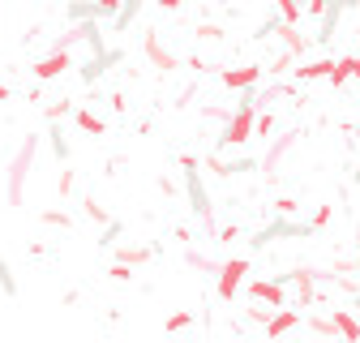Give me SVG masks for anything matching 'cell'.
Wrapping results in <instances>:
<instances>
[{
    "instance_id": "cell-1",
    "label": "cell",
    "mask_w": 360,
    "mask_h": 343,
    "mask_svg": "<svg viewBox=\"0 0 360 343\" xmlns=\"http://www.w3.org/2000/svg\"><path fill=\"white\" fill-rule=\"evenodd\" d=\"M253 116H257V95H253V86L240 95V108L232 112V120H228V129L219 134V146L223 150H240L249 138H253Z\"/></svg>"
},
{
    "instance_id": "cell-2",
    "label": "cell",
    "mask_w": 360,
    "mask_h": 343,
    "mask_svg": "<svg viewBox=\"0 0 360 343\" xmlns=\"http://www.w3.org/2000/svg\"><path fill=\"white\" fill-rule=\"evenodd\" d=\"M34 155H39V138L30 134L22 146H18V155H13V163H9V185H5V198H9V206H22V189H26V176H30V167H34Z\"/></svg>"
},
{
    "instance_id": "cell-3",
    "label": "cell",
    "mask_w": 360,
    "mask_h": 343,
    "mask_svg": "<svg viewBox=\"0 0 360 343\" xmlns=\"http://www.w3.org/2000/svg\"><path fill=\"white\" fill-rule=\"evenodd\" d=\"M180 167H185V193H189V206H193V214L210 228V193H206V185H202V172H198V155H180Z\"/></svg>"
},
{
    "instance_id": "cell-4",
    "label": "cell",
    "mask_w": 360,
    "mask_h": 343,
    "mask_svg": "<svg viewBox=\"0 0 360 343\" xmlns=\"http://www.w3.org/2000/svg\"><path fill=\"white\" fill-rule=\"evenodd\" d=\"M249 271H253L249 257H228V262H219V271H214V292H219V300H236L240 287H245V279H249Z\"/></svg>"
},
{
    "instance_id": "cell-5",
    "label": "cell",
    "mask_w": 360,
    "mask_h": 343,
    "mask_svg": "<svg viewBox=\"0 0 360 343\" xmlns=\"http://www.w3.org/2000/svg\"><path fill=\"white\" fill-rule=\"evenodd\" d=\"M245 296L253 300V305H270V309L292 305V300H288V283H283V279H245Z\"/></svg>"
},
{
    "instance_id": "cell-6",
    "label": "cell",
    "mask_w": 360,
    "mask_h": 343,
    "mask_svg": "<svg viewBox=\"0 0 360 343\" xmlns=\"http://www.w3.org/2000/svg\"><path fill=\"white\" fill-rule=\"evenodd\" d=\"M313 232V224H288V219H275V224H266L249 245H253V253H262L266 245H275V240H300V236H309Z\"/></svg>"
},
{
    "instance_id": "cell-7",
    "label": "cell",
    "mask_w": 360,
    "mask_h": 343,
    "mask_svg": "<svg viewBox=\"0 0 360 343\" xmlns=\"http://www.w3.org/2000/svg\"><path fill=\"white\" fill-rule=\"evenodd\" d=\"M69 69H77L73 65V52H65V48H52L48 56H43V60H34V82H56L60 73H69Z\"/></svg>"
},
{
    "instance_id": "cell-8",
    "label": "cell",
    "mask_w": 360,
    "mask_h": 343,
    "mask_svg": "<svg viewBox=\"0 0 360 343\" xmlns=\"http://www.w3.org/2000/svg\"><path fill=\"white\" fill-rule=\"evenodd\" d=\"M112 65H120V52H116V48H108V52H95V56H90L86 65H77V77H82L86 86H95V82H99V77H103Z\"/></svg>"
},
{
    "instance_id": "cell-9",
    "label": "cell",
    "mask_w": 360,
    "mask_h": 343,
    "mask_svg": "<svg viewBox=\"0 0 360 343\" xmlns=\"http://www.w3.org/2000/svg\"><path fill=\"white\" fill-rule=\"evenodd\" d=\"M266 69L262 65H245V69H223V86H228V91H249V86L262 77Z\"/></svg>"
},
{
    "instance_id": "cell-10",
    "label": "cell",
    "mask_w": 360,
    "mask_h": 343,
    "mask_svg": "<svg viewBox=\"0 0 360 343\" xmlns=\"http://www.w3.org/2000/svg\"><path fill=\"white\" fill-rule=\"evenodd\" d=\"M206 163L219 172V176H240V172H253V167H257V159H253V155H240V159H214V155H210Z\"/></svg>"
},
{
    "instance_id": "cell-11",
    "label": "cell",
    "mask_w": 360,
    "mask_h": 343,
    "mask_svg": "<svg viewBox=\"0 0 360 343\" xmlns=\"http://www.w3.org/2000/svg\"><path fill=\"white\" fill-rule=\"evenodd\" d=\"M73 124L82 129V134H90V138H103V134H108V120L95 116L90 108H73Z\"/></svg>"
},
{
    "instance_id": "cell-12",
    "label": "cell",
    "mask_w": 360,
    "mask_h": 343,
    "mask_svg": "<svg viewBox=\"0 0 360 343\" xmlns=\"http://www.w3.org/2000/svg\"><path fill=\"white\" fill-rule=\"evenodd\" d=\"M142 48H146V56H150L159 69H176V65H180V56L163 48V43H159V34H146V39H142Z\"/></svg>"
},
{
    "instance_id": "cell-13",
    "label": "cell",
    "mask_w": 360,
    "mask_h": 343,
    "mask_svg": "<svg viewBox=\"0 0 360 343\" xmlns=\"http://www.w3.org/2000/svg\"><path fill=\"white\" fill-rule=\"evenodd\" d=\"M300 322H304V318H300V313H296L292 305H283L279 313H266V330H270V335H283V330H296Z\"/></svg>"
},
{
    "instance_id": "cell-14",
    "label": "cell",
    "mask_w": 360,
    "mask_h": 343,
    "mask_svg": "<svg viewBox=\"0 0 360 343\" xmlns=\"http://www.w3.org/2000/svg\"><path fill=\"white\" fill-rule=\"evenodd\" d=\"M326 322H330V330H335V335L360 339V318H352L347 309H330V318H326Z\"/></svg>"
},
{
    "instance_id": "cell-15",
    "label": "cell",
    "mask_w": 360,
    "mask_h": 343,
    "mask_svg": "<svg viewBox=\"0 0 360 343\" xmlns=\"http://www.w3.org/2000/svg\"><path fill=\"white\" fill-rule=\"evenodd\" d=\"M150 257H155L150 245H124V249H116V262H129V266H142V262H150Z\"/></svg>"
},
{
    "instance_id": "cell-16",
    "label": "cell",
    "mask_w": 360,
    "mask_h": 343,
    "mask_svg": "<svg viewBox=\"0 0 360 343\" xmlns=\"http://www.w3.org/2000/svg\"><path fill=\"white\" fill-rule=\"evenodd\" d=\"M330 65H335V60H304L292 77H296V82H322V77L330 73Z\"/></svg>"
},
{
    "instance_id": "cell-17",
    "label": "cell",
    "mask_w": 360,
    "mask_h": 343,
    "mask_svg": "<svg viewBox=\"0 0 360 343\" xmlns=\"http://www.w3.org/2000/svg\"><path fill=\"white\" fill-rule=\"evenodd\" d=\"M138 9H142V0H120V13H116L108 26H112V30H129L133 18H138Z\"/></svg>"
},
{
    "instance_id": "cell-18",
    "label": "cell",
    "mask_w": 360,
    "mask_h": 343,
    "mask_svg": "<svg viewBox=\"0 0 360 343\" xmlns=\"http://www.w3.org/2000/svg\"><path fill=\"white\" fill-rule=\"evenodd\" d=\"M292 142H296V138H279L275 146H270V155L262 159V167H266V176H275V167H279V159H283V150H288Z\"/></svg>"
},
{
    "instance_id": "cell-19",
    "label": "cell",
    "mask_w": 360,
    "mask_h": 343,
    "mask_svg": "<svg viewBox=\"0 0 360 343\" xmlns=\"http://www.w3.org/2000/svg\"><path fill=\"white\" fill-rule=\"evenodd\" d=\"M275 9H279V18H283L288 26H296V22L304 18V5H300V0H275Z\"/></svg>"
},
{
    "instance_id": "cell-20",
    "label": "cell",
    "mask_w": 360,
    "mask_h": 343,
    "mask_svg": "<svg viewBox=\"0 0 360 343\" xmlns=\"http://www.w3.org/2000/svg\"><path fill=\"white\" fill-rule=\"evenodd\" d=\"M48 138H52V155H56V159L65 163V159H69V142H65V129H60V120H52Z\"/></svg>"
},
{
    "instance_id": "cell-21",
    "label": "cell",
    "mask_w": 360,
    "mask_h": 343,
    "mask_svg": "<svg viewBox=\"0 0 360 343\" xmlns=\"http://www.w3.org/2000/svg\"><path fill=\"white\" fill-rule=\"evenodd\" d=\"M86 18H99L95 0H73V5H69V22H86ZM99 22H103V18H99Z\"/></svg>"
},
{
    "instance_id": "cell-22",
    "label": "cell",
    "mask_w": 360,
    "mask_h": 343,
    "mask_svg": "<svg viewBox=\"0 0 360 343\" xmlns=\"http://www.w3.org/2000/svg\"><path fill=\"white\" fill-rule=\"evenodd\" d=\"M0 292H5L9 300L18 296V279H13V271H9V262H5V257H0Z\"/></svg>"
},
{
    "instance_id": "cell-23",
    "label": "cell",
    "mask_w": 360,
    "mask_h": 343,
    "mask_svg": "<svg viewBox=\"0 0 360 343\" xmlns=\"http://www.w3.org/2000/svg\"><path fill=\"white\" fill-rule=\"evenodd\" d=\"M82 210H86V219H95V224H108V210H103L95 198H86V202H82Z\"/></svg>"
},
{
    "instance_id": "cell-24",
    "label": "cell",
    "mask_w": 360,
    "mask_h": 343,
    "mask_svg": "<svg viewBox=\"0 0 360 343\" xmlns=\"http://www.w3.org/2000/svg\"><path fill=\"white\" fill-rule=\"evenodd\" d=\"M330 219H335V206H318V210H313V219H309V224H313V232H318V228H326Z\"/></svg>"
},
{
    "instance_id": "cell-25",
    "label": "cell",
    "mask_w": 360,
    "mask_h": 343,
    "mask_svg": "<svg viewBox=\"0 0 360 343\" xmlns=\"http://www.w3.org/2000/svg\"><path fill=\"white\" fill-rule=\"evenodd\" d=\"M185 326H193V313H172L167 322H163V330L172 335V330H185Z\"/></svg>"
},
{
    "instance_id": "cell-26",
    "label": "cell",
    "mask_w": 360,
    "mask_h": 343,
    "mask_svg": "<svg viewBox=\"0 0 360 343\" xmlns=\"http://www.w3.org/2000/svg\"><path fill=\"white\" fill-rule=\"evenodd\" d=\"M120 232H124V224H120V219H108V224H103V245H116Z\"/></svg>"
},
{
    "instance_id": "cell-27",
    "label": "cell",
    "mask_w": 360,
    "mask_h": 343,
    "mask_svg": "<svg viewBox=\"0 0 360 343\" xmlns=\"http://www.w3.org/2000/svg\"><path fill=\"white\" fill-rule=\"evenodd\" d=\"M95 9H99V18H103V22H112V18L120 13V0H95Z\"/></svg>"
},
{
    "instance_id": "cell-28",
    "label": "cell",
    "mask_w": 360,
    "mask_h": 343,
    "mask_svg": "<svg viewBox=\"0 0 360 343\" xmlns=\"http://www.w3.org/2000/svg\"><path fill=\"white\" fill-rule=\"evenodd\" d=\"M108 275H112L116 283H129V279H133V266H129V262H112V271H108Z\"/></svg>"
},
{
    "instance_id": "cell-29",
    "label": "cell",
    "mask_w": 360,
    "mask_h": 343,
    "mask_svg": "<svg viewBox=\"0 0 360 343\" xmlns=\"http://www.w3.org/2000/svg\"><path fill=\"white\" fill-rule=\"evenodd\" d=\"M39 219H43V224H52V228H69V214H60V210H43Z\"/></svg>"
},
{
    "instance_id": "cell-30",
    "label": "cell",
    "mask_w": 360,
    "mask_h": 343,
    "mask_svg": "<svg viewBox=\"0 0 360 343\" xmlns=\"http://www.w3.org/2000/svg\"><path fill=\"white\" fill-rule=\"evenodd\" d=\"M270 129H275V116H253V134H257V138H266Z\"/></svg>"
},
{
    "instance_id": "cell-31",
    "label": "cell",
    "mask_w": 360,
    "mask_h": 343,
    "mask_svg": "<svg viewBox=\"0 0 360 343\" xmlns=\"http://www.w3.org/2000/svg\"><path fill=\"white\" fill-rule=\"evenodd\" d=\"M60 116H73V103H69V99H60V103L48 108V120H60Z\"/></svg>"
},
{
    "instance_id": "cell-32",
    "label": "cell",
    "mask_w": 360,
    "mask_h": 343,
    "mask_svg": "<svg viewBox=\"0 0 360 343\" xmlns=\"http://www.w3.org/2000/svg\"><path fill=\"white\" fill-rule=\"evenodd\" d=\"M330 0H304V18H322Z\"/></svg>"
},
{
    "instance_id": "cell-33",
    "label": "cell",
    "mask_w": 360,
    "mask_h": 343,
    "mask_svg": "<svg viewBox=\"0 0 360 343\" xmlns=\"http://www.w3.org/2000/svg\"><path fill=\"white\" fill-rule=\"evenodd\" d=\"M56 193H73V172H60V181H56Z\"/></svg>"
},
{
    "instance_id": "cell-34",
    "label": "cell",
    "mask_w": 360,
    "mask_h": 343,
    "mask_svg": "<svg viewBox=\"0 0 360 343\" xmlns=\"http://www.w3.org/2000/svg\"><path fill=\"white\" fill-rule=\"evenodd\" d=\"M180 5H185V0H159V9H163V13H176Z\"/></svg>"
},
{
    "instance_id": "cell-35",
    "label": "cell",
    "mask_w": 360,
    "mask_h": 343,
    "mask_svg": "<svg viewBox=\"0 0 360 343\" xmlns=\"http://www.w3.org/2000/svg\"><path fill=\"white\" fill-rule=\"evenodd\" d=\"M352 82H360V56L352 60Z\"/></svg>"
},
{
    "instance_id": "cell-36",
    "label": "cell",
    "mask_w": 360,
    "mask_h": 343,
    "mask_svg": "<svg viewBox=\"0 0 360 343\" xmlns=\"http://www.w3.org/2000/svg\"><path fill=\"white\" fill-rule=\"evenodd\" d=\"M5 99H9V86H5V82H0V103H5Z\"/></svg>"
},
{
    "instance_id": "cell-37",
    "label": "cell",
    "mask_w": 360,
    "mask_h": 343,
    "mask_svg": "<svg viewBox=\"0 0 360 343\" xmlns=\"http://www.w3.org/2000/svg\"><path fill=\"white\" fill-rule=\"evenodd\" d=\"M356 181H360V172H356Z\"/></svg>"
}]
</instances>
